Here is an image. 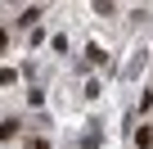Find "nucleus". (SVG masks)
Listing matches in <instances>:
<instances>
[{
  "label": "nucleus",
  "instance_id": "nucleus-1",
  "mask_svg": "<svg viewBox=\"0 0 153 149\" xmlns=\"http://www.w3.org/2000/svg\"><path fill=\"white\" fill-rule=\"evenodd\" d=\"M135 145H140V149H149V145H153V131H149V127H140V131H135Z\"/></svg>",
  "mask_w": 153,
  "mask_h": 149
},
{
  "label": "nucleus",
  "instance_id": "nucleus-2",
  "mask_svg": "<svg viewBox=\"0 0 153 149\" xmlns=\"http://www.w3.org/2000/svg\"><path fill=\"white\" fill-rule=\"evenodd\" d=\"M0 50H5V27H0Z\"/></svg>",
  "mask_w": 153,
  "mask_h": 149
}]
</instances>
